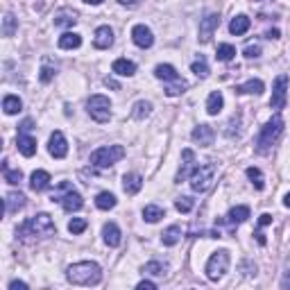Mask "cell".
<instances>
[{
    "mask_svg": "<svg viewBox=\"0 0 290 290\" xmlns=\"http://www.w3.org/2000/svg\"><path fill=\"white\" fill-rule=\"evenodd\" d=\"M3 170H5V182H7V184H20V182H23V172H20V170H9L7 161L3 163Z\"/></svg>",
    "mask_w": 290,
    "mask_h": 290,
    "instance_id": "40",
    "label": "cell"
},
{
    "mask_svg": "<svg viewBox=\"0 0 290 290\" xmlns=\"http://www.w3.org/2000/svg\"><path fill=\"white\" fill-rule=\"evenodd\" d=\"M86 225H88V222H86L84 218H73L71 222H68V231H71L73 236H77V234H82V231L86 229Z\"/></svg>",
    "mask_w": 290,
    "mask_h": 290,
    "instance_id": "43",
    "label": "cell"
},
{
    "mask_svg": "<svg viewBox=\"0 0 290 290\" xmlns=\"http://www.w3.org/2000/svg\"><path fill=\"white\" fill-rule=\"evenodd\" d=\"M143 272L145 274H152V277H163V274L168 272V265H166V263H161V261H150L143 267Z\"/></svg>",
    "mask_w": 290,
    "mask_h": 290,
    "instance_id": "34",
    "label": "cell"
},
{
    "mask_svg": "<svg viewBox=\"0 0 290 290\" xmlns=\"http://www.w3.org/2000/svg\"><path fill=\"white\" fill-rule=\"evenodd\" d=\"M154 77H159V80H163V82H175V80H179L175 66H170V64H159V66H157L154 68Z\"/></svg>",
    "mask_w": 290,
    "mask_h": 290,
    "instance_id": "28",
    "label": "cell"
},
{
    "mask_svg": "<svg viewBox=\"0 0 290 290\" xmlns=\"http://www.w3.org/2000/svg\"><path fill=\"white\" fill-rule=\"evenodd\" d=\"M218 25H220V16L215 12H209L207 16L199 20V41H202V43H209L213 32L218 30Z\"/></svg>",
    "mask_w": 290,
    "mask_h": 290,
    "instance_id": "10",
    "label": "cell"
},
{
    "mask_svg": "<svg viewBox=\"0 0 290 290\" xmlns=\"http://www.w3.org/2000/svg\"><path fill=\"white\" fill-rule=\"evenodd\" d=\"M104 84H107V86H111V88H120V86H118V82L111 80V77H107V80H104Z\"/></svg>",
    "mask_w": 290,
    "mask_h": 290,
    "instance_id": "54",
    "label": "cell"
},
{
    "mask_svg": "<svg viewBox=\"0 0 290 290\" xmlns=\"http://www.w3.org/2000/svg\"><path fill=\"white\" fill-rule=\"evenodd\" d=\"M20 134H25V131H30V129H32V120H23V125H20Z\"/></svg>",
    "mask_w": 290,
    "mask_h": 290,
    "instance_id": "50",
    "label": "cell"
},
{
    "mask_svg": "<svg viewBox=\"0 0 290 290\" xmlns=\"http://www.w3.org/2000/svg\"><path fill=\"white\" fill-rule=\"evenodd\" d=\"M84 3H88V5H102L104 0H84Z\"/></svg>",
    "mask_w": 290,
    "mask_h": 290,
    "instance_id": "55",
    "label": "cell"
},
{
    "mask_svg": "<svg viewBox=\"0 0 290 290\" xmlns=\"http://www.w3.org/2000/svg\"><path fill=\"white\" fill-rule=\"evenodd\" d=\"M250 25H252V20L247 18L245 14H240V16L231 18V23H229V32H231V34H236V36H240V34H245L247 30H250Z\"/></svg>",
    "mask_w": 290,
    "mask_h": 290,
    "instance_id": "26",
    "label": "cell"
},
{
    "mask_svg": "<svg viewBox=\"0 0 290 290\" xmlns=\"http://www.w3.org/2000/svg\"><path fill=\"white\" fill-rule=\"evenodd\" d=\"M288 100V75H279L272 84V98H270V107L272 109H283Z\"/></svg>",
    "mask_w": 290,
    "mask_h": 290,
    "instance_id": "8",
    "label": "cell"
},
{
    "mask_svg": "<svg viewBox=\"0 0 290 290\" xmlns=\"http://www.w3.org/2000/svg\"><path fill=\"white\" fill-rule=\"evenodd\" d=\"M250 218V207H234L227 213V220H215V225H222V222H227V225H240V222H245V220Z\"/></svg>",
    "mask_w": 290,
    "mask_h": 290,
    "instance_id": "17",
    "label": "cell"
},
{
    "mask_svg": "<svg viewBox=\"0 0 290 290\" xmlns=\"http://www.w3.org/2000/svg\"><path fill=\"white\" fill-rule=\"evenodd\" d=\"M18 152L23 157H34L36 154V139L34 136H28V134H18Z\"/></svg>",
    "mask_w": 290,
    "mask_h": 290,
    "instance_id": "20",
    "label": "cell"
},
{
    "mask_svg": "<svg viewBox=\"0 0 290 290\" xmlns=\"http://www.w3.org/2000/svg\"><path fill=\"white\" fill-rule=\"evenodd\" d=\"M283 118L279 114H274L270 120L265 123V127L261 129V134H258V141H256V150L258 154H265V152L272 150V145L279 141V136H281L283 131Z\"/></svg>",
    "mask_w": 290,
    "mask_h": 290,
    "instance_id": "3",
    "label": "cell"
},
{
    "mask_svg": "<svg viewBox=\"0 0 290 290\" xmlns=\"http://www.w3.org/2000/svg\"><path fill=\"white\" fill-rule=\"evenodd\" d=\"M263 82L261 80H250L245 84H240V86H236V93H242V96H247V93H254V96H258V93H263Z\"/></svg>",
    "mask_w": 290,
    "mask_h": 290,
    "instance_id": "29",
    "label": "cell"
},
{
    "mask_svg": "<svg viewBox=\"0 0 290 290\" xmlns=\"http://www.w3.org/2000/svg\"><path fill=\"white\" fill-rule=\"evenodd\" d=\"M215 57H218L220 61H231L236 57V48L231 43H220L218 46V52H215Z\"/></svg>",
    "mask_w": 290,
    "mask_h": 290,
    "instance_id": "37",
    "label": "cell"
},
{
    "mask_svg": "<svg viewBox=\"0 0 290 290\" xmlns=\"http://www.w3.org/2000/svg\"><path fill=\"white\" fill-rule=\"evenodd\" d=\"M111 71L120 77H131L136 73V64L134 61H129V59H116L111 64Z\"/></svg>",
    "mask_w": 290,
    "mask_h": 290,
    "instance_id": "22",
    "label": "cell"
},
{
    "mask_svg": "<svg viewBox=\"0 0 290 290\" xmlns=\"http://www.w3.org/2000/svg\"><path fill=\"white\" fill-rule=\"evenodd\" d=\"M188 84L179 77V80H175V82H170L166 86V96H170V98H175V96H179V93H184V88H186Z\"/></svg>",
    "mask_w": 290,
    "mask_h": 290,
    "instance_id": "39",
    "label": "cell"
},
{
    "mask_svg": "<svg viewBox=\"0 0 290 290\" xmlns=\"http://www.w3.org/2000/svg\"><path fill=\"white\" fill-rule=\"evenodd\" d=\"M195 166H197V163H195V152L191 150V147H186V150L182 152V166H179V170H177L175 182H177V184L186 182V177H191V175H193Z\"/></svg>",
    "mask_w": 290,
    "mask_h": 290,
    "instance_id": "11",
    "label": "cell"
},
{
    "mask_svg": "<svg viewBox=\"0 0 290 290\" xmlns=\"http://www.w3.org/2000/svg\"><path fill=\"white\" fill-rule=\"evenodd\" d=\"M150 111H152V104L145 102V100H139V102L134 104V111H131V116H134L136 120H143V118L150 116Z\"/></svg>",
    "mask_w": 290,
    "mask_h": 290,
    "instance_id": "35",
    "label": "cell"
},
{
    "mask_svg": "<svg viewBox=\"0 0 290 290\" xmlns=\"http://www.w3.org/2000/svg\"><path fill=\"white\" fill-rule=\"evenodd\" d=\"M93 43H96L98 50L111 48V43H114V30L109 28V25H100V28L96 30V39H93Z\"/></svg>",
    "mask_w": 290,
    "mask_h": 290,
    "instance_id": "15",
    "label": "cell"
},
{
    "mask_svg": "<svg viewBox=\"0 0 290 290\" xmlns=\"http://www.w3.org/2000/svg\"><path fill=\"white\" fill-rule=\"evenodd\" d=\"M247 177L252 179V184H254V188L256 191H263V188H265V179H263V172L258 170V168H247Z\"/></svg>",
    "mask_w": 290,
    "mask_h": 290,
    "instance_id": "36",
    "label": "cell"
},
{
    "mask_svg": "<svg viewBox=\"0 0 290 290\" xmlns=\"http://www.w3.org/2000/svg\"><path fill=\"white\" fill-rule=\"evenodd\" d=\"M57 227L52 222V218L48 213H39L34 218H28L23 225L16 229V236L23 240L28 238H46V236H55Z\"/></svg>",
    "mask_w": 290,
    "mask_h": 290,
    "instance_id": "1",
    "label": "cell"
},
{
    "mask_svg": "<svg viewBox=\"0 0 290 290\" xmlns=\"http://www.w3.org/2000/svg\"><path fill=\"white\" fill-rule=\"evenodd\" d=\"M82 46V36L77 32H66L59 36V48L61 50H75Z\"/></svg>",
    "mask_w": 290,
    "mask_h": 290,
    "instance_id": "27",
    "label": "cell"
},
{
    "mask_svg": "<svg viewBox=\"0 0 290 290\" xmlns=\"http://www.w3.org/2000/svg\"><path fill=\"white\" fill-rule=\"evenodd\" d=\"M52 202H59L61 209L66 211V213H73V211H80L84 207V199L82 195L77 191H73V188H68L64 191V195H57V197H52Z\"/></svg>",
    "mask_w": 290,
    "mask_h": 290,
    "instance_id": "9",
    "label": "cell"
},
{
    "mask_svg": "<svg viewBox=\"0 0 290 290\" xmlns=\"http://www.w3.org/2000/svg\"><path fill=\"white\" fill-rule=\"evenodd\" d=\"M191 71L195 73V75L197 77H209V64H207V59H204V57H199V59H195L193 64H191Z\"/></svg>",
    "mask_w": 290,
    "mask_h": 290,
    "instance_id": "38",
    "label": "cell"
},
{
    "mask_svg": "<svg viewBox=\"0 0 290 290\" xmlns=\"http://www.w3.org/2000/svg\"><path fill=\"white\" fill-rule=\"evenodd\" d=\"M102 236H104V242H107L109 247H118L120 242H123V234H120L118 225L116 222H107L102 227Z\"/></svg>",
    "mask_w": 290,
    "mask_h": 290,
    "instance_id": "16",
    "label": "cell"
},
{
    "mask_svg": "<svg viewBox=\"0 0 290 290\" xmlns=\"http://www.w3.org/2000/svg\"><path fill=\"white\" fill-rule=\"evenodd\" d=\"M215 182V163H204V166H195L191 175V188L195 193H204L213 186Z\"/></svg>",
    "mask_w": 290,
    "mask_h": 290,
    "instance_id": "5",
    "label": "cell"
},
{
    "mask_svg": "<svg viewBox=\"0 0 290 290\" xmlns=\"http://www.w3.org/2000/svg\"><path fill=\"white\" fill-rule=\"evenodd\" d=\"M213 139H215V131H213L211 125H197V127L193 129V141L195 143H199L202 147L213 145Z\"/></svg>",
    "mask_w": 290,
    "mask_h": 290,
    "instance_id": "14",
    "label": "cell"
},
{
    "mask_svg": "<svg viewBox=\"0 0 290 290\" xmlns=\"http://www.w3.org/2000/svg\"><path fill=\"white\" fill-rule=\"evenodd\" d=\"M272 222V215L270 213H263L261 218H258V227H265V225H270Z\"/></svg>",
    "mask_w": 290,
    "mask_h": 290,
    "instance_id": "46",
    "label": "cell"
},
{
    "mask_svg": "<svg viewBox=\"0 0 290 290\" xmlns=\"http://www.w3.org/2000/svg\"><path fill=\"white\" fill-rule=\"evenodd\" d=\"M222 107H225L222 93H220V91H213V93L209 96V100H207V114H209V116H218L220 111H222Z\"/></svg>",
    "mask_w": 290,
    "mask_h": 290,
    "instance_id": "25",
    "label": "cell"
},
{
    "mask_svg": "<svg viewBox=\"0 0 290 290\" xmlns=\"http://www.w3.org/2000/svg\"><path fill=\"white\" fill-rule=\"evenodd\" d=\"M86 111L96 123H109L111 118V102L107 96H91L86 102Z\"/></svg>",
    "mask_w": 290,
    "mask_h": 290,
    "instance_id": "7",
    "label": "cell"
},
{
    "mask_svg": "<svg viewBox=\"0 0 290 290\" xmlns=\"http://www.w3.org/2000/svg\"><path fill=\"white\" fill-rule=\"evenodd\" d=\"M163 215H166V209L157 207V204H147V207L143 209V218L147 220V222H159Z\"/></svg>",
    "mask_w": 290,
    "mask_h": 290,
    "instance_id": "31",
    "label": "cell"
},
{
    "mask_svg": "<svg viewBox=\"0 0 290 290\" xmlns=\"http://www.w3.org/2000/svg\"><path fill=\"white\" fill-rule=\"evenodd\" d=\"M238 125H240V114H234L229 120V125H227V136H234V127L238 129Z\"/></svg>",
    "mask_w": 290,
    "mask_h": 290,
    "instance_id": "45",
    "label": "cell"
},
{
    "mask_svg": "<svg viewBox=\"0 0 290 290\" xmlns=\"http://www.w3.org/2000/svg\"><path fill=\"white\" fill-rule=\"evenodd\" d=\"M141 188H143V177L139 172H129V175L123 177V191L127 195H136Z\"/></svg>",
    "mask_w": 290,
    "mask_h": 290,
    "instance_id": "18",
    "label": "cell"
},
{
    "mask_svg": "<svg viewBox=\"0 0 290 290\" xmlns=\"http://www.w3.org/2000/svg\"><path fill=\"white\" fill-rule=\"evenodd\" d=\"M16 30H18V18L7 12L5 14V18H3V36H14L16 34Z\"/></svg>",
    "mask_w": 290,
    "mask_h": 290,
    "instance_id": "32",
    "label": "cell"
},
{
    "mask_svg": "<svg viewBox=\"0 0 290 290\" xmlns=\"http://www.w3.org/2000/svg\"><path fill=\"white\" fill-rule=\"evenodd\" d=\"M3 109H5V114H7V116H14V114H18L20 109H23V102H20L18 96H5Z\"/></svg>",
    "mask_w": 290,
    "mask_h": 290,
    "instance_id": "30",
    "label": "cell"
},
{
    "mask_svg": "<svg viewBox=\"0 0 290 290\" xmlns=\"http://www.w3.org/2000/svg\"><path fill=\"white\" fill-rule=\"evenodd\" d=\"M193 207H195V202L191 197H177L175 199V209L179 211V213H191Z\"/></svg>",
    "mask_w": 290,
    "mask_h": 290,
    "instance_id": "42",
    "label": "cell"
},
{
    "mask_svg": "<svg viewBox=\"0 0 290 290\" xmlns=\"http://www.w3.org/2000/svg\"><path fill=\"white\" fill-rule=\"evenodd\" d=\"M96 207L100 209V211H109V209H114L116 207V195L114 193H100L98 197H96Z\"/></svg>",
    "mask_w": 290,
    "mask_h": 290,
    "instance_id": "33",
    "label": "cell"
},
{
    "mask_svg": "<svg viewBox=\"0 0 290 290\" xmlns=\"http://www.w3.org/2000/svg\"><path fill=\"white\" fill-rule=\"evenodd\" d=\"M25 207V195L23 193H7V197H5V213L7 215H12V213H16L18 209H23Z\"/></svg>",
    "mask_w": 290,
    "mask_h": 290,
    "instance_id": "19",
    "label": "cell"
},
{
    "mask_svg": "<svg viewBox=\"0 0 290 290\" xmlns=\"http://www.w3.org/2000/svg\"><path fill=\"white\" fill-rule=\"evenodd\" d=\"M52 77H55V68L50 66V59H46V61H43V66H41L39 80L43 82V84H48V82H52Z\"/></svg>",
    "mask_w": 290,
    "mask_h": 290,
    "instance_id": "41",
    "label": "cell"
},
{
    "mask_svg": "<svg viewBox=\"0 0 290 290\" xmlns=\"http://www.w3.org/2000/svg\"><path fill=\"white\" fill-rule=\"evenodd\" d=\"M131 39H134V43L139 48H152V43H154V34H152V30L147 25H134Z\"/></svg>",
    "mask_w": 290,
    "mask_h": 290,
    "instance_id": "13",
    "label": "cell"
},
{
    "mask_svg": "<svg viewBox=\"0 0 290 290\" xmlns=\"http://www.w3.org/2000/svg\"><path fill=\"white\" fill-rule=\"evenodd\" d=\"M30 186H32L34 193H41L50 186V175L46 170H34L32 177H30Z\"/></svg>",
    "mask_w": 290,
    "mask_h": 290,
    "instance_id": "21",
    "label": "cell"
},
{
    "mask_svg": "<svg viewBox=\"0 0 290 290\" xmlns=\"http://www.w3.org/2000/svg\"><path fill=\"white\" fill-rule=\"evenodd\" d=\"M256 240H258V245H265V242H267V240H265V236H263V231H261V229L256 231Z\"/></svg>",
    "mask_w": 290,
    "mask_h": 290,
    "instance_id": "53",
    "label": "cell"
},
{
    "mask_svg": "<svg viewBox=\"0 0 290 290\" xmlns=\"http://www.w3.org/2000/svg\"><path fill=\"white\" fill-rule=\"evenodd\" d=\"M25 290V288H28V283H25V281H12V283H9V290Z\"/></svg>",
    "mask_w": 290,
    "mask_h": 290,
    "instance_id": "49",
    "label": "cell"
},
{
    "mask_svg": "<svg viewBox=\"0 0 290 290\" xmlns=\"http://www.w3.org/2000/svg\"><path fill=\"white\" fill-rule=\"evenodd\" d=\"M139 288H141V290H143V288H147V290H154V288H157V283H154V281H147V279H143V281L139 283Z\"/></svg>",
    "mask_w": 290,
    "mask_h": 290,
    "instance_id": "48",
    "label": "cell"
},
{
    "mask_svg": "<svg viewBox=\"0 0 290 290\" xmlns=\"http://www.w3.org/2000/svg\"><path fill=\"white\" fill-rule=\"evenodd\" d=\"M48 152H50V157H55V159H64V157L68 154V143H66V136L61 134V131H52V134H50Z\"/></svg>",
    "mask_w": 290,
    "mask_h": 290,
    "instance_id": "12",
    "label": "cell"
},
{
    "mask_svg": "<svg viewBox=\"0 0 290 290\" xmlns=\"http://www.w3.org/2000/svg\"><path fill=\"white\" fill-rule=\"evenodd\" d=\"M265 36H267V39H279V36H281V32H279L277 28H274V30H267Z\"/></svg>",
    "mask_w": 290,
    "mask_h": 290,
    "instance_id": "51",
    "label": "cell"
},
{
    "mask_svg": "<svg viewBox=\"0 0 290 290\" xmlns=\"http://www.w3.org/2000/svg\"><path fill=\"white\" fill-rule=\"evenodd\" d=\"M125 157V147L123 145H102L96 152H91V166L96 168H109L116 161H120Z\"/></svg>",
    "mask_w": 290,
    "mask_h": 290,
    "instance_id": "4",
    "label": "cell"
},
{
    "mask_svg": "<svg viewBox=\"0 0 290 290\" xmlns=\"http://www.w3.org/2000/svg\"><path fill=\"white\" fill-rule=\"evenodd\" d=\"M66 277L71 283L75 286H98L100 279H102V270H100L98 263L93 261H80L73 263L66 270Z\"/></svg>",
    "mask_w": 290,
    "mask_h": 290,
    "instance_id": "2",
    "label": "cell"
},
{
    "mask_svg": "<svg viewBox=\"0 0 290 290\" xmlns=\"http://www.w3.org/2000/svg\"><path fill=\"white\" fill-rule=\"evenodd\" d=\"M281 286L286 288V290L290 288V272H286V274H283V279H281Z\"/></svg>",
    "mask_w": 290,
    "mask_h": 290,
    "instance_id": "52",
    "label": "cell"
},
{
    "mask_svg": "<svg viewBox=\"0 0 290 290\" xmlns=\"http://www.w3.org/2000/svg\"><path fill=\"white\" fill-rule=\"evenodd\" d=\"M77 23V14L73 9H59L55 14V25L57 28H71V25Z\"/></svg>",
    "mask_w": 290,
    "mask_h": 290,
    "instance_id": "23",
    "label": "cell"
},
{
    "mask_svg": "<svg viewBox=\"0 0 290 290\" xmlns=\"http://www.w3.org/2000/svg\"><path fill=\"white\" fill-rule=\"evenodd\" d=\"M245 57H247V59H258V57H261V46H258V43H250L245 48Z\"/></svg>",
    "mask_w": 290,
    "mask_h": 290,
    "instance_id": "44",
    "label": "cell"
},
{
    "mask_svg": "<svg viewBox=\"0 0 290 290\" xmlns=\"http://www.w3.org/2000/svg\"><path fill=\"white\" fill-rule=\"evenodd\" d=\"M229 252L227 250H218L213 252L207 263V277L211 279V281H220V279L227 274V270H229Z\"/></svg>",
    "mask_w": 290,
    "mask_h": 290,
    "instance_id": "6",
    "label": "cell"
},
{
    "mask_svg": "<svg viewBox=\"0 0 290 290\" xmlns=\"http://www.w3.org/2000/svg\"><path fill=\"white\" fill-rule=\"evenodd\" d=\"M123 7H129V9H134V7H139V3L141 0H118Z\"/></svg>",
    "mask_w": 290,
    "mask_h": 290,
    "instance_id": "47",
    "label": "cell"
},
{
    "mask_svg": "<svg viewBox=\"0 0 290 290\" xmlns=\"http://www.w3.org/2000/svg\"><path fill=\"white\" fill-rule=\"evenodd\" d=\"M283 204H286V207H288V209H290V193H288V195H286V199H283Z\"/></svg>",
    "mask_w": 290,
    "mask_h": 290,
    "instance_id": "56",
    "label": "cell"
},
{
    "mask_svg": "<svg viewBox=\"0 0 290 290\" xmlns=\"http://www.w3.org/2000/svg\"><path fill=\"white\" fill-rule=\"evenodd\" d=\"M182 240V227L179 225H170L166 231L161 234V242L166 247H172V245H177V242Z\"/></svg>",
    "mask_w": 290,
    "mask_h": 290,
    "instance_id": "24",
    "label": "cell"
}]
</instances>
